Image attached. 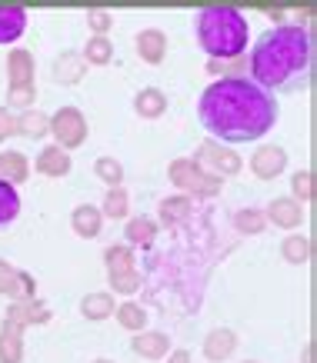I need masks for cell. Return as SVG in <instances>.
Here are the masks:
<instances>
[{"mask_svg": "<svg viewBox=\"0 0 317 363\" xmlns=\"http://www.w3.org/2000/svg\"><path fill=\"white\" fill-rule=\"evenodd\" d=\"M200 127L210 133V140L217 143H254L271 130L281 107L274 94L261 90L247 77H224L214 80L197 104Z\"/></svg>", "mask_w": 317, "mask_h": 363, "instance_id": "6da1fadb", "label": "cell"}, {"mask_svg": "<svg viewBox=\"0 0 317 363\" xmlns=\"http://www.w3.org/2000/svg\"><path fill=\"white\" fill-rule=\"evenodd\" d=\"M247 70L261 90L267 94H294L311 84L314 74V40L301 23H277L264 30L251 47Z\"/></svg>", "mask_w": 317, "mask_h": 363, "instance_id": "7a4b0ae2", "label": "cell"}, {"mask_svg": "<svg viewBox=\"0 0 317 363\" xmlns=\"http://www.w3.org/2000/svg\"><path fill=\"white\" fill-rule=\"evenodd\" d=\"M197 44L204 47L208 60H237L247 54V17L237 7H204L194 17Z\"/></svg>", "mask_w": 317, "mask_h": 363, "instance_id": "3957f363", "label": "cell"}, {"mask_svg": "<svg viewBox=\"0 0 317 363\" xmlns=\"http://www.w3.org/2000/svg\"><path fill=\"white\" fill-rule=\"evenodd\" d=\"M167 177H171V184L184 190V197H190V200L194 197H217L220 187H224L220 177H214L210 170H204V167L197 164V160H190V157H177V160H171Z\"/></svg>", "mask_w": 317, "mask_h": 363, "instance_id": "277c9868", "label": "cell"}, {"mask_svg": "<svg viewBox=\"0 0 317 363\" xmlns=\"http://www.w3.org/2000/svg\"><path fill=\"white\" fill-rule=\"evenodd\" d=\"M87 117L77 111V107H60V111L50 117V133H54V140L60 150H77V147H84L87 140Z\"/></svg>", "mask_w": 317, "mask_h": 363, "instance_id": "5b68a950", "label": "cell"}, {"mask_svg": "<svg viewBox=\"0 0 317 363\" xmlns=\"http://www.w3.org/2000/svg\"><path fill=\"white\" fill-rule=\"evenodd\" d=\"M190 160H197V164L208 170L210 167V174L214 177H234V174H241V167H244V160H241V154H234L230 147H224V143H217V140H204L200 147H197V154L190 157Z\"/></svg>", "mask_w": 317, "mask_h": 363, "instance_id": "8992f818", "label": "cell"}, {"mask_svg": "<svg viewBox=\"0 0 317 363\" xmlns=\"http://www.w3.org/2000/svg\"><path fill=\"white\" fill-rule=\"evenodd\" d=\"M0 297L14 300H33L37 297V280L27 270H17L7 260H0Z\"/></svg>", "mask_w": 317, "mask_h": 363, "instance_id": "52a82bcc", "label": "cell"}, {"mask_svg": "<svg viewBox=\"0 0 317 363\" xmlns=\"http://www.w3.org/2000/svg\"><path fill=\"white\" fill-rule=\"evenodd\" d=\"M50 307H47L44 300H14L11 307H7V313H4V320L7 323H17L21 330H27V327H41V323H50Z\"/></svg>", "mask_w": 317, "mask_h": 363, "instance_id": "ba28073f", "label": "cell"}, {"mask_svg": "<svg viewBox=\"0 0 317 363\" xmlns=\"http://www.w3.org/2000/svg\"><path fill=\"white\" fill-rule=\"evenodd\" d=\"M287 167V154L284 147H277V143H264L251 154V174L257 180H274V177H281Z\"/></svg>", "mask_w": 317, "mask_h": 363, "instance_id": "9c48e42d", "label": "cell"}, {"mask_svg": "<svg viewBox=\"0 0 317 363\" xmlns=\"http://www.w3.org/2000/svg\"><path fill=\"white\" fill-rule=\"evenodd\" d=\"M33 54L23 50V47H14L7 54V90H27V87H37L33 84Z\"/></svg>", "mask_w": 317, "mask_h": 363, "instance_id": "30bf717a", "label": "cell"}, {"mask_svg": "<svg viewBox=\"0 0 317 363\" xmlns=\"http://www.w3.org/2000/svg\"><path fill=\"white\" fill-rule=\"evenodd\" d=\"M264 220L274 223V227H281V230H297V227L304 223V207L291 197H274L271 203H267Z\"/></svg>", "mask_w": 317, "mask_h": 363, "instance_id": "8fae6325", "label": "cell"}, {"mask_svg": "<svg viewBox=\"0 0 317 363\" xmlns=\"http://www.w3.org/2000/svg\"><path fill=\"white\" fill-rule=\"evenodd\" d=\"M157 217L164 227L177 230V227H184L190 217H194V200L184 197V194H177V197H164L161 200V207H157Z\"/></svg>", "mask_w": 317, "mask_h": 363, "instance_id": "7c38bea8", "label": "cell"}, {"mask_svg": "<svg viewBox=\"0 0 317 363\" xmlns=\"http://www.w3.org/2000/svg\"><path fill=\"white\" fill-rule=\"evenodd\" d=\"M131 350L144 360H164L171 353V337L161 330H141L137 337L131 340Z\"/></svg>", "mask_w": 317, "mask_h": 363, "instance_id": "4fadbf2b", "label": "cell"}, {"mask_svg": "<svg viewBox=\"0 0 317 363\" xmlns=\"http://www.w3.org/2000/svg\"><path fill=\"white\" fill-rule=\"evenodd\" d=\"M137 57L144 64L157 67L167 57V33L157 30V27H147V30L137 33Z\"/></svg>", "mask_w": 317, "mask_h": 363, "instance_id": "5bb4252c", "label": "cell"}, {"mask_svg": "<svg viewBox=\"0 0 317 363\" xmlns=\"http://www.w3.org/2000/svg\"><path fill=\"white\" fill-rule=\"evenodd\" d=\"M27 30V11L17 4H0V47L21 40Z\"/></svg>", "mask_w": 317, "mask_h": 363, "instance_id": "9a60e30c", "label": "cell"}, {"mask_svg": "<svg viewBox=\"0 0 317 363\" xmlns=\"http://www.w3.org/2000/svg\"><path fill=\"white\" fill-rule=\"evenodd\" d=\"M234 350H237V333L227 330V327H214V330L204 337V357H208L210 363L227 360Z\"/></svg>", "mask_w": 317, "mask_h": 363, "instance_id": "2e32d148", "label": "cell"}, {"mask_svg": "<svg viewBox=\"0 0 317 363\" xmlns=\"http://www.w3.org/2000/svg\"><path fill=\"white\" fill-rule=\"evenodd\" d=\"M84 74H87V64H84V57L77 54V50H64V54L54 60V80L57 84H64V87L80 84Z\"/></svg>", "mask_w": 317, "mask_h": 363, "instance_id": "e0dca14e", "label": "cell"}, {"mask_svg": "<svg viewBox=\"0 0 317 363\" xmlns=\"http://www.w3.org/2000/svg\"><path fill=\"white\" fill-rule=\"evenodd\" d=\"M37 174L44 177H67L70 174V154L67 150H60L57 143H50V147H44L41 154H37Z\"/></svg>", "mask_w": 317, "mask_h": 363, "instance_id": "ac0fdd59", "label": "cell"}, {"mask_svg": "<svg viewBox=\"0 0 317 363\" xmlns=\"http://www.w3.org/2000/svg\"><path fill=\"white\" fill-rule=\"evenodd\" d=\"M70 227H74L77 237H84V240H94L100 233V227H104V217H100L97 207H90V203H80V207H74V213H70Z\"/></svg>", "mask_w": 317, "mask_h": 363, "instance_id": "d6986e66", "label": "cell"}, {"mask_svg": "<svg viewBox=\"0 0 317 363\" xmlns=\"http://www.w3.org/2000/svg\"><path fill=\"white\" fill-rule=\"evenodd\" d=\"M23 360V330L17 323H0V363H21Z\"/></svg>", "mask_w": 317, "mask_h": 363, "instance_id": "ffe728a7", "label": "cell"}, {"mask_svg": "<svg viewBox=\"0 0 317 363\" xmlns=\"http://www.w3.org/2000/svg\"><path fill=\"white\" fill-rule=\"evenodd\" d=\"M27 174H31V160H27V154H21V150H4L0 154V180L4 184H21V180H27Z\"/></svg>", "mask_w": 317, "mask_h": 363, "instance_id": "44dd1931", "label": "cell"}, {"mask_svg": "<svg viewBox=\"0 0 317 363\" xmlns=\"http://www.w3.org/2000/svg\"><path fill=\"white\" fill-rule=\"evenodd\" d=\"M134 111L141 113L144 121H157V117L167 111V94L164 90H157V87L137 90V97H134Z\"/></svg>", "mask_w": 317, "mask_h": 363, "instance_id": "7402d4cb", "label": "cell"}, {"mask_svg": "<svg viewBox=\"0 0 317 363\" xmlns=\"http://www.w3.org/2000/svg\"><path fill=\"white\" fill-rule=\"evenodd\" d=\"M124 237H127V247H154L157 240V223L151 217H131L127 227H124Z\"/></svg>", "mask_w": 317, "mask_h": 363, "instance_id": "603a6c76", "label": "cell"}, {"mask_svg": "<svg viewBox=\"0 0 317 363\" xmlns=\"http://www.w3.org/2000/svg\"><path fill=\"white\" fill-rule=\"evenodd\" d=\"M114 294H107V290H97V294H87V297L80 300V313L87 320H107V317H114Z\"/></svg>", "mask_w": 317, "mask_h": 363, "instance_id": "cb8c5ba5", "label": "cell"}, {"mask_svg": "<svg viewBox=\"0 0 317 363\" xmlns=\"http://www.w3.org/2000/svg\"><path fill=\"white\" fill-rule=\"evenodd\" d=\"M281 257L294 267L307 264L311 260V237L307 233H287L284 243H281Z\"/></svg>", "mask_w": 317, "mask_h": 363, "instance_id": "d4e9b609", "label": "cell"}, {"mask_svg": "<svg viewBox=\"0 0 317 363\" xmlns=\"http://www.w3.org/2000/svg\"><path fill=\"white\" fill-rule=\"evenodd\" d=\"M17 133H21V137H31V140H41V137L50 133V117L41 111H23L21 117H17Z\"/></svg>", "mask_w": 317, "mask_h": 363, "instance_id": "484cf974", "label": "cell"}, {"mask_svg": "<svg viewBox=\"0 0 317 363\" xmlns=\"http://www.w3.org/2000/svg\"><path fill=\"white\" fill-rule=\"evenodd\" d=\"M114 317H117V323H121L124 330L141 333L144 327H147V310H144L141 303H134V300H124L121 307L114 310Z\"/></svg>", "mask_w": 317, "mask_h": 363, "instance_id": "4316f807", "label": "cell"}, {"mask_svg": "<svg viewBox=\"0 0 317 363\" xmlns=\"http://www.w3.org/2000/svg\"><path fill=\"white\" fill-rule=\"evenodd\" d=\"M104 264H107V277L131 274V270H137V264H134V250H131V247H121V243L104 250Z\"/></svg>", "mask_w": 317, "mask_h": 363, "instance_id": "83f0119b", "label": "cell"}, {"mask_svg": "<svg viewBox=\"0 0 317 363\" xmlns=\"http://www.w3.org/2000/svg\"><path fill=\"white\" fill-rule=\"evenodd\" d=\"M100 217H107V220H124L127 213H131V200H127V190L124 187H110L104 203H100Z\"/></svg>", "mask_w": 317, "mask_h": 363, "instance_id": "f1b7e54d", "label": "cell"}, {"mask_svg": "<svg viewBox=\"0 0 317 363\" xmlns=\"http://www.w3.org/2000/svg\"><path fill=\"white\" fill-rule=\"evenodd\" d=\"M17 213H21V194H17V187L0 180V230L11 227L17 220Z\"/></svg>", "mask_w": 317, "mask_h": 363, "instance_id": "f546056e", "label": "cell"}, {"mask_svg": "<svg viewBox=\"0 0 317 363\" xmlns=\"http://www.w3.org/2000/svg\"><path fill=\"white\" fill-rule=\"evenodd\" d=\"M84 64H94V67H107L114 60V44L107 37H90L87 47H84Z\"/></svg>", "mask_w": 317, "mask_h": 363, "instance_id": "4dcf8cb0", "label": "cell"}, {"mask_svg": "<svg viewBox=\"0 0 317 363\" xmlns=\"http://www.w3.org/2000/svg\"><path fill=\"white\" fill-rule=\"evenodd\" d=\"M234 227L237 233H264L267 220H264V210H254V207H244L234 213Z\"/></svg>", "mask_w": 317, "mask_h": 363, "instance_id": "1f68e13d", "label": "cell"}, {"mask_svg": "<svg viewBox=\"0 0 317 363\" xmlns=\"http://www.w3.org/2000/svg\"><path fill=\"white\" fill-rule=\"evenodd\" d=\"M291 200H297V203H311L314 200V174L311 170H297L291 177Z\"/></svg>", "mask_w": 317, "mask_h": 363, "instance_id": "d6a6232c", "label": "cell"}, {"mask_svg": "<svg viewBox=\"0 0 317 363\" xmlns=\"http://www.w3.org/2000/svg\"><path fill=\"white\" fill-rule=\"evenodd\" d=\"M94 174H97V180H104L107 187H121L124 167H121V160H114V157H100L97 164H94Z\"/></svg>", "mask_w": 317, "mask_h": 363, "instance_id": "836d02e7", "label": "cell"}, {"mask_svg": "<svg viewBox=\"0 0 317 363\" xmlns=\"http://www.w3.org/2000/svg\"><path fill=\"white\" fill-rule=\"evenodd\" d=\"M208 74H217V80L244 77L247 74V57H237V60H208Z\"/></svg>", "mask_w": 317, "mask_h": 363, "instance_id": "e575fe53", "label": "cell"}, {"mask_svg": "<svg viewBox=\"0 0 317 363\" xmlns=\"http://www.w3.org/2000/svg\"><path fill=\"white\" fill-rule=\"evenodd\" d=\"M110 286H114V294H124V297H131V294H137L141 290V274L137 270H131V274H114L107 277Z\"/></svg>", "mask_w": 317, "mask_h": 363, "instance_id": "d590c367", "label": "cell"}, {"mask_svg": "<svg viewBox=\"0 0 317 363\" xmlns=\"http://www.w3.org/2000/svg\"><path fill=\"white\" fill-rule=\"evenodd\" d=\"M87 27L94 30V37H107V30L114 27V17L107 11H87Z\"/></svg>", "mask_w": 317, "mask_h": 363, "instance_id": "8d00e7d4", "label": "cell"}, {"mask_svg": "<svg viewBox=\"0 0 317 363\" xmlns=\"http://www.w3.org/2000/svg\"><path fill=\"white\" fill-rule=\"evenodd\" d=\"M7 137H17V117H14L7 107H0V143Z\"/></svg>", "mask_w": 317, "mask_h": 363, "instance_id": "74e56055", "label": "cell"}, {"mask_svg": "<svg viewBox=\"0 0 317 363\" xmlns=\"http://www.w3.org/2000/svg\"><path fill=\"white\" fill-rule=\"evenodd\" d=\"M167 363H190V353L187 350H171L167 353Z\"/></svg>", "mask_w": 317, "mask_h": 363, "instance_id": "f35d334b", "label": "cell"}, {"mask_svg": "<svg viewBox=\"0 0 317 363\" xmlns=\"http://www.w3.org/2000/svg\"><path fill=\"white\" fill-rule=\"evenodd\" d=\"M304 363H314V347H311V343L304 347Z\"/></svg>", "mask_w": 317, "mask_h": 363, "instance_id": "ab89813d", "label": "cell"}, {"mask_svg": "<svg viewBox=\"0 0 317 363\" xmlns=\"http://www.w3.org/2000/svg\"><path fill=\"white\" fill-rule=\"evenodd\" d=\"M90 363H114V360H107V357H97V360H90Z\"/></svg>", "mask_w": 317, "mask_h": 363, "instance_id": "60d3db41", "label": "cell"}, {"mask_svg": "<svg viewBox=\"0 0 317 363\" xmlns=\"http://www.w3.org/2000/svg\"><path fill=\"white\" fill-rule=\"evenodd\" d=\"M244 363H257V360H244Z\"/></svg>", "mask_w": 317, "mask_h": 363, "instance_id": "b9f144b4", "label": "cell"}]
</instances>
